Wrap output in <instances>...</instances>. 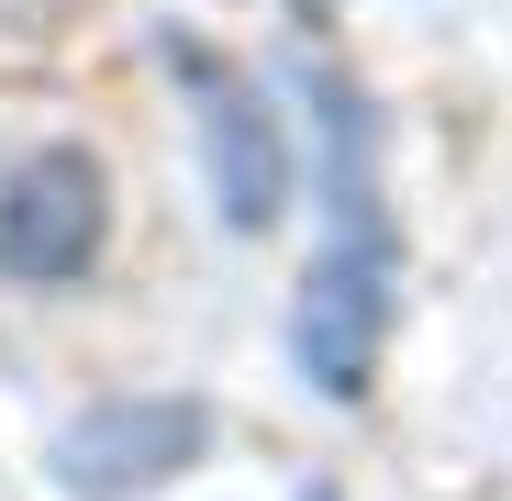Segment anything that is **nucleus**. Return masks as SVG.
Instances as JSON below:
<instances>
[{
	"mask_svg": "<svg viewBox=\"0 0 512 501\" xmlns=\"http://www.w3.org/2000/svg\"><path fill=\"white\" fill-rule=\"evenodd\" d=\"M312 112H323V245L290 301V357L323 401H368L379 346H390V290H401V234L379 201V134L368 101L334 67H312Z\"/></svg>",
	"mask_w": 512,
	"mask_h": 501,
	"instance_id": "nucleus-1",
	"label": "nucleus"
},
{
	"mask_svg": "<svg viewBox=\"0 0 512 501\" xmlns=\"http://www.w3.org/2000/svg\"><path fill=\"white\" fill-rule=\"evenodd\" d=\"M156 56H167V78H179L190 112H201L212 212H223L234 234H268V223L290 212V190H301L290 123H279V101H268V78H245V67H234L223 45H201V34H156Z\"/></svg>",
	"mask_w": 512,
	"mask_h": 501,
	"instance_id": "nucleus-2",
	"label": "nucleus"
},
{
	"mask_svg": "<svg viewBox=\"0 0 512 501\" xmlns=\"http://www.w3.org/2000/svg\"><path fill=\"white\" fill-rule=\"evenodd\" d=\"M212 435L223 424H212L201 390H112V401L78 412V424H56L45 468H56L67 501H145L167 479H190L212 457Z\"/></svg>",
	"mask_w": 512,
	"mask_h": 501,
	"instance_id": "nucleus-3",
	"label": "nucleus"
},
{
	"mask_svg": "<svg viewBox=\"0 0 512 501\" xmlns=\"http://www.w3.org/2000/svg\"><path fill=\"white\" fill-rule=\"evenodd\" d=\"M112 245V179L90 145H34L0 167V279L12 290H78Z\"/></svg>",
	"mask_w": 512,
	"mask_h": 501,
	"instance_id": "nucleus-4",
	"label": "nucleus"
},
{
	"mask_svg": "<svg viewBox=\"0 0 512 501\" xmlns=\"http://www.w3.org/2000/svg\"><path fill=\"white\" fill-rule=\"evenodd\" d=\"M301 501H334V490H301Z\"/></svg>",
	"mask_w": 512,
	"mask_h": 501,
	"instance_id": "nucleus-5",
	"label": "nucleus"
}]
</instances>
